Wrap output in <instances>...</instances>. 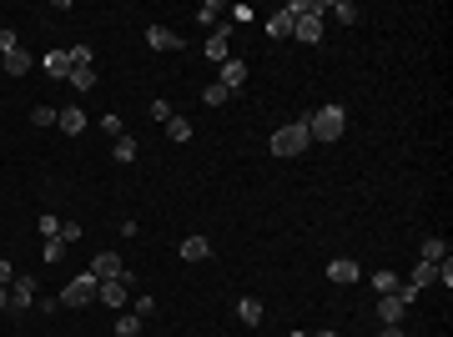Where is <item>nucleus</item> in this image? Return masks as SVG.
Segmentation results:
<instances>
[{
    "label": "nucleus",
    "mask_w": 453,
    "mask_h": 337,
    "mask_svg": "<svg viewBox=\"0 0 453 337\" xmlns=\"http://www.w3.org/2000/svg\"><path fill=\"white\" fill-rule=\"evenodd\" d=\"M66 81H71V86H76L81 96H86V91L96 86V66H71V76H66Z\"/></svg>",
    "instance_id": "obj_20"
},
{
    "label": "nucleus",
    "mask_w": 453,
    "mask_h": 337,
    "mask_svg": "<svg viewBox=\"0 0 453 337\" xmlns=\"http://www.w3.org/2000/svg\"><path fill=\"white\" fill-rule=\"evenodd\" d=\"M126 287H131V277H106V282L96 287V302H106V307H126Z\"/></svg>",
    "instance_id": "obj_5"
},
{
    "label": "nucleus",
    "mask_w": 453,
    "mask_h": 337,
    "mask_svg": "<svg viewBox=\"0 0 453 337\" xmlns=\"http://www.w3.org/2000/svg\"><path fill=\"white\" fill-rule=\"evenodd\" d=\"M131 312H136V317H151V312H156V302H151V297H136V307H131Z\"/></svg>",
    "instance_id": "obj_36"
},
{
    "label": "nucleus",
    "mask_w": 453,
    "mask_h": 337,
    "mask_svg": "<svg viewBox=\"0 0 453 337\" xmlns=\"http://www.w3.org/2000/svg\"><path fill=\"white\" fill-rule=\"evenodd\" d=\"M146 45H151V50H182L187 40H182L177 31H166V26H151V31H146Z\"/></svg>",
    "instance_id": "obj_9"
},
{
    "label": "nucleus",
    "mask_w": 453,
    "mask_h": 337,
    "mask_svg": "<svg viewBox=\"0 0 453 337\" xmlns=\"http://www.w3.org/2000/svg\"><path fill=\"white\" fill-rule=\"evenodd\" d=\"M40 71H45L50 81H66V76H71V50H45V55H40Z\"/></svg>",
    "instance_id": "obj_6"
},
{
    "label": "nucleus",
    "mask_w": 453,
    "mask_h": 337,
    "mask_svg": "<svg viewBox=\"0 0 453 337\" xmlns=\"http://www.w3.org/2000/svg\"><path fill=\"white\" fill-rule=\"evenodd\" d=\"M322 16H327V6H322V0H312V16H298V21H293V35L307 40V45H317V40H322Z\"/></svg>",
    "instance_id": "obj_4"
},
{
    "label": "nucleus",
    "mask_w": 453,
    "mask_h": 337,
    "mask_svg": "<svg viewBox=\"0 0 453 337\" xmlns=\"http://www.w3.org/2000/svg\"><path fill=\"white\" fill-rule=\"evenodd\" d=\"M11 50H21V35L16 31H0V55H11Z\"/></svg>",
    "instance_id": "obj_32"
},
{
    "label": "nucleus",
    "mask_w": 453,
    "mask_h": 337,
    "mask_svg": "<svg viewBox=\"0 0 453 337\" xmlns=\"http://www.w3.org/2000/svg\"><path fill=\"white\" fill-rule=\"evenodd\" d=\"M40 237H61V216H40Z\"/></svg>",
    "instance_id": "obj_34"
},
{
    "label": "nucleus",
    "mask_w": 453,
    "mask_h": 337,
    "mask_svg": "<svg viewBox=\"0 0 453 337\" xmlns=\"http://www.w3.org/2000/svg\"><path fill=\"white\" fill-rule=\"evenodd\" d=\"M166 141L187 146V141H192V121H187V116H172V121H166Z\"/></svg>",
    "instance_id": "obj_19"
},
{
    "label": "nucleus",
    "mask_w": 453,
    "mask_h": 337,
    "mask_svg": "<svg viewBox=\"0 0 453 337\" xmlns=\"http://www.w3.org/2000/svg\"><path fill=\"white\" fill-rule=\"evenodd\" d=\"M207 257H212V242L207 237H187L182 242V262H207Z\"/></svg>",
    "instance_id": "obj_14"
},
{
    "label": "nucleus",
    "mask_w": 453,
    "mask_h": 337,
    "mask_svg": "<svg viewBox=\"0 0 453 337\" xmlns=\"http://www.w3.org/2000/svg\"><path fill=\"white\" fill-rule=\"evenodd\" d=\"M378 337H403V327H383V332H378Z\"/></svg>",
    "instance_id": "obj_38"
},
{
    "label": "nucleus",
    "mask_w": 453,
    "mask_h": 337,
    "mask_svg": "<svg viewBox=\"0 0 453 337\" xmlns=\"http://www.w3.org/2000/svg\"><path fill=\"white\" fill-rule=\"evenodd\" d=\"M267 35H272V40H288V35H293V16H288V11H277V16L267 21Z\"/></svg>",
    "instance_id": "obj_21"
},
{
    "label": "nucleus",
    "mask_w": 453,
    "mask_h": 337,
    "mask_svg": "<svg viewBox=\"0 0 453 337\" xmlns=\"http://www.w3.org/2000/svg\"><path fill=\"white\" fill-rule=\"evenodd\" d=\"M202 55H207V61H217V66H222V61H232V55H226V31H212Z\"/></svg>",
    "instance_id": "obj_15"
},
{
    "label": "nucleus",
    "mask_w": 453,
    "mask_h": 337,
    "mask_svg": "<svg viewBox=\"0 0 453 337\" xmlns=\"http://www.w3.org/2000/svg\"><path fill=\"white\" fill-rule=\"evenodd\" d=\"M222 86L226 91H242L247 86V61H222Z\"/></svg>",
    "instance_id": "obj_12"
},
{
    "label": "nucleus",
    "mask_w": 453,
    "mask_h": 337,
    "mask_svg": "<svg viewBox=\"0 0 453 337\" xmlns=\"http://www.w3.org/2000/svg\"><path fill=\"white\" fill-rule=\"evenodd\" d=\"M11 282H16V267H11L6 257H0V287H11Z\"/></svg>",
    "instance_id": "obj_35"
},
{
    "label": "nucleus",
    "mask_w": 453,
    "mask_h": 337,
    "mask_svg": "<svg viewBox=\"0 0 453 337\" xmlns=\"http://www.w3.org/2000/svg\"><path fill=\"white\" fill-rule=\"evenodd\" d=\"M288 337H307V332H288Z\"/></svg>",
    "instance_id": "obj_40"
},
{
    "label": "nucleus",
    "mask_w": 453,
    "mask_h": 337,
    "mask_svg": "<svg viewBox=\"0 0 453 337\" xmlns=\"http://www.w3.org/2000/svg\"><path fill=\"white\" fill-rule=\"evenodd\" d=\"M55 116H61L55 106H36V111H31V121H36V126H55Z\"/></svg>",
    "instance_id": "obj_28"
},
{
    "label": "nucleus",
    "mask_w": 453,
    "mask_h": 337,
    "mask_svg": "<svg viewBox=\"0 0 453 337\" xmlns=\"http://www.w3.org/2000/svg\"><path fill=\"white\" fill-rule=\"evenodd\" d=\"M91 272L101 277V282H106V277H126V272H121V257H116V252H96V257H91Z\"/></svg>",
    "instance_id": "obj_10"
},
{
    "label": "nucleus",
    "mask_w": 453,
    "mask_h": 337,
    "mask_svg": "<svg viewBox=\"0 0 453 337\" xmlns=\"http://www.w3.org/2000/svg\"><path fill=\"white\" fill-rule=\"evenodd\" d=\"M96 287H101V277H96V272L71 277L66 292H61V307H86V302H96Z\"/></svg>",
    "instance_id": "obj_3"
},
{
    "label": "nucleus",
    "mask_w": 453,
    "mask_h": 337,
    "mask_svg": "<svg viewBox=\"0 0 453 337\" xmlns=\"http://www.w3.org/2000/svg\"><path fill=\"white\" fill-rule=\"evenodd\" d=\"M327 282H337V287L358 282V262H353V257H332V262H327Z\"/></svg>",
    "instance_id": "obj_8"
},
{
    "label": "nucleus",
    "mask_w": 453,
    "mask_h": 337,
    "mask_svg": "<svg viewBox=\"0 0 453 337\" xmlns=\"http://www.w3.org/2000/svg\"><path fill=\"white\" fill-rule=\"evenodd\" d=\"M0 61H6V55H0Z\"/></svg>",
    "instance_id": "obj_41"
},
{
    "label": "nucleus",
    "mask_w": 453,
    "mask_h": 337,
    "mask_svg": "<svg viewBox=\"0 0 453 337\" xmlns=\"http://www.w3.org/2000/svg\"><path fill=\"white\" fill-rule=\"evenodd\" d=\"M55 126H61L66 136H81V131H86V116H81V106H61V116H55Z\"/></svg>",
    "instance_id": "obj_13"
},
{
    "label": "nucleus",
    "mask_w": 453,
    "mask_h": 337,
    "mask_svg": "<svg viewBox=\"0 0 453 337\" xmlns=\"http://www.w3.org/2000/svg\"><path fill=\"white\" fill-rule=\"evenodd\" d=\"M237 317H242V327H257L267 312H262V302H257V297H242V302H237Z\"/></svg>",
    "instance_id": "obj_18"
},
{
    "label": "nucleus",
    "mask_w": 453,
    "mask_h": 337,
    "mask_svg": "<svg viewBox=\"0 0 453 337\" xmlns=\"http://www.w3.org/2000/svg\"><path fill=\"white\" fill-rule=\"evenodd\" d=\"M307 337H337V332H327V327H322V332H307Z\"/></svg>",
    "instance_id": "obj_39"
},
{
    "label": "nucleus",
    "mask_w": 453,
    "mask_h": 337,
    "mask_svg": "<svg viewBox=\"0 0 453 337\" xmlns=\"http://www.w3.org/2000/svg\"><path fill=\"white\" fill-rule=\"evenodd\" d=\"M116 161H136V141L131 136H116Z\"/></svg>",
    "instance_id": "obj_31"
},
{
    "label": "nucleus",
    "mask_w": 453,
    "mask_h": 337,
    "mask_svg": "<svg viewBox=\"0 0 453 337\" xmlns=\"http://www.w3.org/2000/svg\"><path fill=\"white\" fill-rule=\"evenodd\" d=\"M202 101H207V106H226V101H232V91H226L222 81H212V86H202Z\"/></svg>",
    "instance_id": "obj_23"
},
{
    "label": "nucleus",
    "mask_w": 453,
    "mask_h": 337,
    "mask_svg": "<svg viewBox=\"0 0 453 337\" xmlns=\"http://www.w3.org/2000/svg\"><path fill=\"white\" fill-rule=\"evenodd\" d=\"M307 131H312V141H343V131H348V111H343V106H322V111H312V116H307Z\"/></svg>",
    "instance_id": "obj_1"
},
{
    "label": "nucleus",
    "mask_w": 453,
    "mask_h": 337,
    "mask_svg": "<svg viewBox=\"0 0 453 337\" xmlns=\"http://www.w3.org/2000/svg\"><path fill=\"white\" fill-rule=\"evenodd\" d=\"M11 307V287H0V312H6Z\"/></svg>",
    "instance_id": "obj_37"
},
{
    "label": "nucleus",
    "mask_w": 453,
    "mask_h": 337,
    "mask_svg": "<svg viewBox=\"0 0 453 337\" xmlns=\"http://www.w3.org/2000/svg\"><path fill=\"white\" fill-rule=\"evenodd\" d=\"M428 282H433V267H428V262H418V267H413V282H408V287H413V292H423Z\"/></svg>",
    "instance_id": "obj_27"
},
{
    "label": "nucleus",
    "mask_w": 453,
    "mask_h": 337,
    "mask_svg": "<svg viewBox=\"0 0 453 337\" xmlns=\"http://www.w3.org/2000/svg\"><path fill=\"white\" fill-rule=\"evenodd\" d=\"M172 116H177V111H172V101H166V96H156V101H151V121H161V126H166Z\"/></svg>",
    "instance_id": "obj_26"
},
{
    "label": "nucleus",
    "mask_w": 453,
    "mask_h": 337,
    "mask_svg": "<svg viewBox=\"0 0 453 337\" xmlns=\"http://www.w3.org/2000/svg\"><path fill=\"white\" fill-rule=\"evenodd\" d=\"M267 146H272V156H302V151L312 146L307 116H302V121H288V126H282V131H277V136H272Z\"/></svg>",
    "instance_id": "obj_2"
},
{
    "label": "nucleus",
    "mask_w": 453,
    "mask_h": 337,
    "mask_svg": "<svg viewBox=\"0 0 453 337\" xmlns=\"http://www.w3.org/2000/svg\"><path fill=\"white\" fill-rule=\"evenodd\" d=\"M31 66H36V55H31L26 45H21V50H11V55H6V61H0V71H6V76H26Z\"/></svg>",
    "instance_id": "obj_11"
},
{
    "label": "nucleus",
    "mask_w": 453,
    "mask_h": 337,
    "mask_svg": "<svg viewBox=\"0 0 453 337\" xmlns=\"http://www.w3.org/2000/svg\"><path fill=\"white\" fill-rule=\"evenodd\" d=\"M71 66H96V50L91 45H71Z\"/></svg>",
    "instance_id": "obj_29"
},
{
    "label": "nucleus",
    "mask_w": 453,
    "mask_h": 337,
    "mask_svg": "<svg viewBox=\"0 0 453 337\" xmlns=\"http://www.w3.org/2000/svg\"><path fill=\"white\" fill-rule=\"evenodd\" d=\"M398 287H403V282H398V272H388V267H378V272H373V292H378V297L398 292Z\"/></svg>",
    "instance_id": "obj_16"
},
{
    "label": "nucleus",
    "mask_w": 453,
    "mask_h": 337,
    "mask_svg": "<svg viewBox=\"0 0 453 337\" xmlns=\"http://www.w3.org/2000/svg\"><path fill=\"white\" fill-rule=\"evenodd\" d=\"M31 302H36V277L16 272V282H11V307H16V312H26Z\"/></svg>",
    "instance_id": "obj_7"
},
{
    "label": "nucleus",
    "mask_w": 453,
    "mask_h": 337,
    "mask_svg": "<svg viewBox=\"0 0 453 337\" xmlns=\"http://www.w3.org/2000/svg\"><path fill=\"white\" fill-rule=\"evenodd\" d=\"M443 257H448V242H443V237H428L423 252H418V262H428V267H438Z\"/></svg>",
    "instance_id": "obj_17"
},
{
    "label": "nucleus",
    "mask_w": 453,
    "mask_h": 337,
    "mask_svg": "<svg viewBox=\"0 0 453 337\" xmlns=\"http://www.w3.org/2000/svg\"><path fill=\"white\" fill-rule=\"evenodd\" d=\"M61 242H66V247L81 242V221H61Z\"/></svg>",
    "instance_id": "obj_33"
},
{
    "label": "nucleus",
    "mask_w": 453,
    "mask_h": 337,
    "mask_svg": "<svg viewBox=\"0 0 453 337\" xmlns=\"http://www.w3.org/2000/svg\"><path fill=\"white\" fill-rule=\"evenodd\" d=\"M327 16H337L343 26H353L358 21V6H353V0H337V6H327Z\"/></svg>",
    "instance_id": "obj_24"
},
{
    "label": "nucleus",
    "mask_w": 453,
    "mask_h": 337,
    "mask_svg": "<svg viewBox=\"0 0 453 337\" xmlns=\"http://www.w3.org/2000/svg\"><path fill=\"white\" fill-rule=\"evenodd\" d=\"M40 257H45V262H61V257H66V242H61V237H45V252H40Z\"/></svg>",
    "instance_id": "obj_30"
},
{
    "label": "nucleus",
    "mask_w": 453,
    "mask_h": 337,
    "mask_svg": "<svg viewBox=\"0 0 453 337\" xmlns=\"http://www.w3.org/2000/svg\"><path fill=\"white\" fill-rule=\"evenodd\" d=\"M197 21H202V26H217V21H222V6H217V0H202V6H197Z\"/></svg>",
    "instance_id": "obj_25"
},
{
    "label": "nucleus",
    "mask_w": 453,
    "mask_h": 337,
    "mask_svg": "<svg viewBox=\"0 0 453 337\" xmlns=\"http://www.w3.org/2000/svg\"><path fill=\"white\" fill-rule=\"evenodd\" d=\"M116 337H141V317L136 312H116Z\"/></svg>",
    "instance_id": "obj_22"
}]
</instances>
